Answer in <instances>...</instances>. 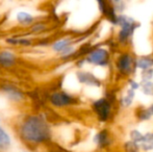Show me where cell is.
<instances>
[{
    "mask_svg": "<svg viewBox=\"0 0 153 152\" xmlns=\"http://www.w3.org/2000/svg\"><path fill=\"white\" fill-rule=\"evenodd\" d=\"M19 136L24 143L31 146L44 144L51 139V127L46 118L41 115H29L19 125Z\"/></svg>",
    "mask_w": 153,
    "mask_h": 152,
    "instance_id": "cell-1",
    "label": "cell"
},
{
    "mask_svg": "<svg viewBox=\"0 0 153 152\" xmlns=\"http://www.w3.org/2000/svg\"><path fill=\"white\" fill-rule=\"evenodd\" d=\"M115 25L120 28L118 31V43L122 45H127L132 38L135 29L140 26L134 19L123 14L118 15Z\"/></svg>",
    "mask_w": 153,
    "mask_h": 152,
    "instance_id": "cell-2",
    "label": "cell"
},
{
    "mask_svg": "<svg viewBox=\"0 0 153 152\" xmlns=\"http://www.w3.org/2000/svg\"><path fill=\"white\" fill-rule=\"evenodd\" d=\"M92 108L96 115L97 119L100 122L104 123L111 119V112H113V104L107 97H102L93 101Z\"/></svg>",
    "mask_w": 153,
    "mask_h": 152,
    "instance_id": "cell-3",
    "label": "cell"
},
{
    "mask_svg": "<svg viewBox=\"0 0 153 152\" xmlns=\"http://www.w3.org/2000/svg\"><path fill=\"white\" fill-rule=\"evenodd\" d=\"M83 62L97 67H106L111 62V53L107 49L99 47L90 51Z\"/></svg>",
    "mask_w": 153,
    "mask_h": 152,
    "instance_id": "cell-4",
    "label": "cell"
},
{
    "mask_svg": "<svg viewBox=\"0 0 153 152\" xmlns=\"http://www.w3.org/2000/svg\"><path fill=\"white\" fill-rule=\"evenodd\" d=\"M137 59L129 52H123L116 59V68L123 76H129L137 70Z\"/></svg>",
    "mask_w": 153,
    "mask_h": 152,
    "instance_id": "cell-5",
    "label": "cell"
},
{
    "mask_svg": "<svg viewBox=\"0 0 153 152\" xmlns=\"http://www.w3.org/2000/svg\"><path fill=\"white\" fill-rule=\"evenodd\" d=\"M77 102V99L71 94L65 91L53 92L49 96V103L54 108H67V106L73 105Z\"/></svg>",
    "mask_w": 153,
    "mask_h": 152,
    "instance_id": "cell-6",
    "label": "cell"
},
{
    "mask_svg": "<svg viewBox=\"0 0 153 152\" xmlns=\"http://www.w3.org/2000/svg\"><path fill=\"white\" fill-rule=\"evenodd\" d=\"M1 92L13 102H22L24 99V94L19 87L16 85H10V83H4L1 87Z\"/></svg>",
    "mask_w": 153,
    "mask_h": 152,
    "instance_id": "cell-7",
    "label": "cell"
},
{
    "mask_svg": "<svg viewBox=\"0 0 153 152\" xmlns=\"http://www.w3.org/2000/svg\"><path fill=\"white\" fill-rule=\"evenodd\" d=\"M94 143L100 150L108 148L113 143V138H111V132L107 129H101L100 131H98L95 134Z\"/></svg>",
    "mask_w": 153,
    "mask_h": 152,
    "instance_id": "cell-8",
    "label": "cell"
},
{
    "mask_svg": "<svg viewBox=\"0 0 153 152\" xmlns=\"http://www.w3.org/2000/svg\"><path fill=\"white\" fill-rule=\"evenodd\" d=\"M77 79L80 83L85 85H91V87H100L101 81L97 78L94 74L87 71H79L76 74Z\"/></svg>",
    "mask_w": 153,
    "mask_h": 152,
    "instance_id": "cell-9",
    "label": "cell"
},
{
    "mask_svg": "<svg viewBox=\"0 0 153 152\" xmlns=\"http://www.w3.org/2000/svg\"><path fill=\"white\" fill-rule=\"evenodd\" d=\"M17 63V55L10 50L0 51V66L3 68H12Z\"/></svg>",
    "mask_w": 153,
    "mask_h": 152,
    "instance_id": "cell-10",
    "label": "cell"
},
{
    "mask_svg": "<svg viewBox=\"0 0 153 152\" xmlns=\"http://www.w3.org/2000/svg\"><path fill=\"white\" fill-rule=\"evenodd\" d=\"M140 150L144 152H149L153 150V132L143 133L142 139L139 143Z\"/></svg>",
    "mask_w": 153,
    "mask_h": 152,
    "instance_id": "cell-11",
    "label": "cell"
},
{
    "mask_svg": "<svg viewBox=\"0 0 153 152\" xmlns=\"http://www.w3.org/2000/svg\"><path fill=\"white\" fill-rule=\"evenodd\" d=\"M73 44V41L72 39L70 38H62V39H59V40H55L54 42L52 43L51 45V48L54 52L56 53H62L65 49H67L68 47L72 46Z\"/></svg>",
    "mask_w": 153,
    "mask_h": 152,
    "instance_id": "cell-12",
    "label": "cell"
},
{
    "mask_svg": "<svg viewBox=\"0 0 153 152\" xmlns=\"http://www.w3.org/2000/svg\"><path fill=\"white\" fill-rule=\"evenodd\" d=\"M10 145H12V139L10 134L4 128L0 126V152L7 151Z\"/></svg>",
    "mask_w": 153,
    "mask_h": 152,
    "instance_id": "cell-13",
    "label": "cell"
},
{
    "mask_svg": "<svg viewBox=\"0 0 153 152\" xmlns=\"http://www.w3.org/2000/svg\"><path fill=\"white\" fill-rule=\"evenodd\" d=\"M16 20L23 26H31L34 23V17L27 12H19L16 15Z\"/></svg>",
    "mask_w": 153,
    "mask_h": 152,
    "instance_id": "cell-14",
    "label": "cell"
},
{
    "mask_svg": "<svg viewBox=\"0 0 153 152\" xmlns=\"http://www.w3.org/2000/svg\"><path fill=\"white\" fill-rule=\"evenodd\" d=\"M137 69H140L142 71L153 69V57L152 56H141L137 59L135 62Z\"/></svg>",
    "mask_w": 153,
    "mask_h": 152,
    "instance_id": "cell-15",
    "label": "cell"
},
{
    "mask_svg": "<svg viewBox=\"0 0 153 152\" xmlns=\"http://www.w3.org/2000/svg\"><path fill=\"white\" fill-rule=\"evenodd\" d=\"M135 97V91L130 87H128V90L126 91V93L122 96V98L120 99V103L123 108H129L132 105L133 100Z\"/></svg>",
    "mask_w": 153,
    "mask_h": 152,
    "instance_id": "cell-16",
    "label": "cell"
},
{
    "mask_svg": "<svg viewBox=\"0 0 153 152\" xmlns=\"http://www.w3.org/2000/svg\"><path fill=\"white\" fill-rule=\"evenodd\" d=\"M6 43L13 46H30L32 44V41L26 38H7L6 39Z\"/></svg>",
    "mask_w": 153,
    "mask_h": 152,
    "instance_id": "cell-17",
    "label": "cell"
},
{
    "mask_svg": "<svg viewBox=\"0 0 153 152\" xmlns=\"http://www.w3.org/2000/svg\"><path fill=\"white\" fill-rule=\"evenodd\" d=\"M141 90L143 94L147 96H153V81L152 80H142L140 82Z\"/></svg>",
    "mask_w": 153,
    "mask_h": 152,
    "instance_id": "cell-18",
    "label": "cell"
},
{
    "mask_svg": "<svg viewBox=\"0 0 153 152\" xmlns=\"http://www.w3.org/2000/svg\"><path fill=\"white\" fill-rule=\"evenodd\" d=\"M135 116H137V118L140 121H148V120H150L152 118L148 108H139L137 110Z\"/></svg>",
    "mask_w": 153,
    "mask_h": 152,
    "instance_id": "cell-19",
    "label": "cell"
},
{
    "mask_svg": "<svg viewBox=\"0 0 153 152\" xmlns=\"http://www.w3.org/2000/svg\"><path fill=\"white\" fill-rule=\"evenodd\" d=\"M124 147H125V150H126V152H140L139 146L135 145L134 143H132L131 141H128V142L125 143Z\"/></svg>",
    "mask_w": 153,
    "mask_h": 152,
    "instance_id": "cell-20",
    "label": "cell"
},
{
    "mask_svg": "<svg viewBox=\"0 0 153 152\" xmlns=\"http://www.w3.org/2000/svg\"><path fill=\"white\" fill-rule=\"evenodd\" d=\"M46 26H45L44 23H33V24L30 26V29L32 33H42V31L45 30Z\"/></svg>",
    "mask_w": 153,
    "mask_h": 152,
    "instance_id": "cell-21",
    "label": "cell"
},
{
    "mask_svg": "<svg viewBox=\"0 0 153 152\" xmlns=\"http://www.w3.org/2000/svg\"><path fill=\"white\" fill-rule=\"evenodd\" d=\"M153 78V69L142 71V80H151Z\"/></svg>",
    "mask_w": 153,
    "mask_h": 152,
    "instance_id": "cell-22",
    "label": "cell"
}]
</instances>
